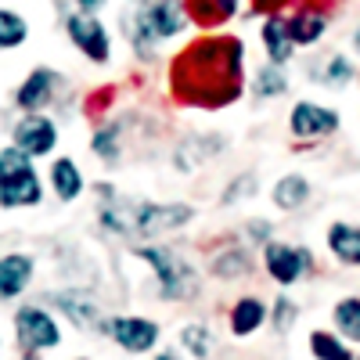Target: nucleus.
<instances>
[{"instance_id":"1","label":"nucleus","mask_w":360,"mask_h":360,"mask_svg":"<svg viewBox=\"0 0 360 360\" xmlns=\"http://www.w3.org/2000/svg\"><path fill=\"white\" fill-rule=\"evenodd\" d=\"M245 47L234 37L195 40L173 62V90L191 105H227L242 94Z\"/></svg>"},{"instance_id":"2","label":"nucleus","mask_w":360,"mask_h":360,"mask_svg":"<svg viewBox=\"0 0 360 360\" xmlns=\"http://www.w3.org/2000/svg\"><path fill=\"white\" fill-rule=\"evenodd\" d=\"M191 220L188 205H155V202H127L115 198L101 205V224L123 238H152L176 231Z\"/></svg>"},{"instance_id":"3","label":"nucleus","mask_w":360,"mask_h":360,"mask_svg":"<svg viewBox=\"0 0 360 360\" xmlns=\"http://www.w3.org/2000/svg\"><path fill=\"white\" fill-rule=\"evenodd\" d=\"M188 11L184 0H144L130 18V37H134V51L137 54H152V47L159 40H173L184 33L188 25Z\"/></svg>"},{"instance_id":"4","label":"nucleus","mask_w":360,"mask_h":360,"mask_svg":"<svg viewBox=\"0 0 360 360\" xmlns=\"http://www.w3.org/2000/svg\"><path fill=\"white\" fill-rule=\"evenodd\" d=\"M40 195V176L22 148L0 152V205H37Z\"/></svg>"},{"instance_id":"5","label":"nucleus","mask_w":360,"mask_h":360,"mask_svg":"<svg viewBox=\"0 0 360 360\" xmlns=\"http://www.w3.org/2000/svg\"><path fill=\"white\" fill-rule=\"evenodd\" d=\"M137 256L144 263H152V270L159 274V292L166 299H184L195 292V274H191V266L173 256L169 249H137Z\"/></svg>"},{"instance_id":"6","label":"nucleus","mask_w":360,"mask_h":360,"mask_svg":"<svg viewBox=\"0 0 360 360\" xmlns=\"http://www.w3.org/2000/svg\"><path fill=\"white\" fill-rule=\"evenodd\" d=\"M65 33L76 44L79 54H86L90 62H108L112 54V40H108V29L94 11H76L65 18Z\"/></svg>"},{"instance_id":"7","label":"nucleus","mask_w":360,"mask_h":360,"mask_svg":"<svg viewBox=\"0 0 360 360\" xmlns=\"http://www.w3.org/2000/svg\"><path fill=\"white\" fill-rule=\"evenodd\" d=\"M15 332H18V342L25 349H51L62 342V332L58 324L51 321V314H44L40 307H22L15 314Z\"/></svg>"},{"instance_id":"8","label":"nucleus","mask_w":360,"mask_h":360,"mask_svg":"<svg viewBox=\"0 0 360 360\" xmlns=\"http://www.w3.org/2000/svg\"><path fill=\"white\" fill-rule=\"evenodd\" d=\"M58 141V130L47 115H37V112H29L22 123L15 127V148H22V152L33 159V155H47L51 148Z\"/></svg>"},{"instance_id":"9","label":"nucleus","mask_w":360,"mask_h":360,"mask_svg":"<svg viewBox=\"0 0 360 360\" xmlns=\"http://www.w3.org/2000/svg\"><path fill=\"white\" fill-rule=\"evenodd\" d=\"M108 335L130 353H148L159 342V328L155 321H144V317H115L108 324Z\"/></svg>"},{"instance_id":"10","label":"nucleus","mask_w":360,"mask_h":360,"mask_svg":"<svg viewBox=\"0 0 360 360\" xmlns=\"http://www.w3.org/2000/svg\"><path fill=\"white\" fill-rule=\"evenodd\" d=\"M263 259H266V274L274 278L278 285L299 281V278H303V270H307V263H310L307 252H299L295 245H281V242H270Z\"/></svg>"},{"instance_id":"11","label":"nucleus","mask_w":360,"mask_h":360,"mask_svg":"<svg viewBox=\"0 0 360 360\" xmlns=\"http://www.w3.org/2000/svg\"><path fill=\"white\" fill-rule=\"evenodd\" d=\"M339 130V115L332 108H321L310 101H299L292 108V134L295 137H328Z\"/></svg>"},{"instance_id":"12","label":"nucleus","mask_w":360,"mask_h":360,"mask_svg":"<svg viewBox=\"0 0 360 360\" xmlns=\"http://www.w3.org/2000/svg\"><path fill=\"white\" fill-rule=\"evenodd\" d=\"M29 281H33V259L22 256V252L0 256V299L22 295Z\"/></svg>"},{"instance_id":"13","label":"nucleus","mask_w":360,"mask_h":360,"mask_svg":"<svg viewBox=\"0 0 360 360\" xmlns=\"http://www.w3.org/2000/svg\"><path fill=\"white\" fill-rule=\"evenodd\" d=\"M285 22H288L292 44H299V47L317 44L324 37V29H328V15L321 8H299L295 15H285Z\"/></svg>"},{"instance_id":"14","label":"nucleus","mask_w":360,"mask_h":360,"mask_svg":"<svg viewBox=\"0 0 360 360\" xmlns=\"http://www.w3.org/2000/svg\"><path fill=\"white\" fill-rule=\"evenodd\" d=\"M238 4L242 0H184V11L191 22H198L205 29H217L238 15Z\"/></svg>"},{"instance_id":"15","label":"nucleus","mask_w":360,"mask_h":360,"mask_svg":"<svg viewBox=\"0 0 360 360\" xmlns=\"http://www.w3.org/2000/svg\"><path fill=\"white\" fill-rule=\"evenodd\" d=\"M54 98V72L51 69H33V72H29V79L18 86V105L25 108V112H37V108H44L47 101Z\"/></svg>"},{"instance_id":"16","label":"nucleus","mask_w":360,"mask_h":360,"mask_svg":"<svg viewBox=\"0 0 360 360\" xmlns=\"http://www.w3.org/2000/svg\"><path fill=\"white\" fill-rule=\"evenodd\" d=\"M263 47H266V58L274 65H285L292 58V37H288V22L285 15H266L263 18Z\"/></svg>"},{"instance_id":"17","label":"nucleus","mask_w":360,"mask_h":360,"mask_svg":"<svg viewBox=\"0 0 360 360\" xmlns=\"http://www.w3.org/2000/svg\"><path fill=\"white\" fill-rule=\"evenodd\" d=\"M263 317H266V310H263L259 299H252V295L238 299L234 310H231V332L234 335H252L256 328L263 324Z\"/></svg>"},{"instance_id":"18","label":"nucleus","mask_w":360,"mask_h":360,"mask_svg":"<svg viewBox=\"0 0 360 360\" xmlns=\"http://www.w3.org/2000/svg\"><path fill=\"white\" fill-rule=\"evenodd\" d=\"M328 245H332V252L342 259V263H360V227L353 224H335L332 231H328Z\"/></svg>"},{"instance_id":"19","label":"nucleus","mask_w":360,"mask_h":360,"mask_svg":"<svg viewBox=\"0 0 360 360\" xmlns=\"http://www.w3.org/2000/svg\"><path fill=\"white\" fill-rule=\"evenodd\" d=\"M51 184H54V191H58V198H62V202H72V198L83 191V176H79L76 162H72V159H54V166H51Z\"/></svg>"},{"instance_id":"20","label":"nucleus","mask_w":360,"mask_h":360,"mask_svg":"<svg viewBox=\"0 0 360 360\" xmlns=\"http://www.w3.org/2000/svg\"><path fill=\"white\" fill-rule=\"evenodd\" d=\"M58 307H62L69 317H72V324H79V328H86V324H98V307L90 303L86 295H76V292H62L54 299Z\"/></svg>"},{"instance_id":"21","label":"nucleus","mask_w":360,"mask_h":360,"mask_svg":"<svg viewBox=\"0 0 360 360\" xmlns=\"http://www.w3.org/2000/svg\"><path fill=\"white\" fill-rule=\"evenodd\" d=\"M25 37H29L25 18H22L18 11H11V8H0V51L18 47Z\"/></svg>"},{"instance_id":"22","label":"nucleus","mask_w":360,"mask_h":360,"mask_svg":"<svg viewBox=\"0 0 360 360\" xmlns=\"http://www.w3.org/2000/svg\"><path fill=\"white\" fill-rule=\"evenodd\" d=\"M310 195V184L303 176H281L278 180V188H274V202L278 209H295V205H303Z\"/></svg>"},{"instance_id":"23","label":"nucleus","mask_w":360,"mask_h":360,"mask_svg":"<svg viewBox=\"0 0 360 360\" xmlns=\"http://www.w3.org/2000/svg\"><path fill=\"white\" fill-rule=\"evenodd\" d=\"M310 349H314L317 360H353L349 349H346L332 332H314V335H310Z\"/></svg>"},{"instance_id":"24","label":"nucleus","mask_w":360,"mask_h":360,"mask_svg":"<svg viewBox=\"0 0 360 360\" xmlns=\"http://www.w3.org/2000/svg\"><path fill=\"white\" fill-rule=\"evenodd\" d=\"M335 324L346 332L349 342H360V299H342L335 307Z\"/></svg>"},{"instance_id":"25","label":"nucleus","mask_w":360,"mask_h":360,"mask_svg":"<svg viewBox=\"0 0 360 360\" xmlns=\"http://www.w3.org/2000/svg\"><path fill=\"white\" fill-rule=\"evenodd\" d=\"M324 86H346L353 79V65H349V58L346 54H335V58H328V65L321 72H314Z\"/></svg>"},{"instance_id":"26","label":"nucleus","mask_w":360,"mask_h":360,"mask_svg":"<svg viewBox=\"0 0 360 360\" xmlns=\"http://www.w3.org/2000/svg\"><path fill=\"white\" fill-rule=\"evenodd\" d=\"M281 90H288V79L278 72L274 62H270L266 69H259V76H256V94L259 98H274V94H281Z\"/></svg>"},{"instance_id":"27","label":"nucleus","mask_w":360,"mask_h":360,"mask_svg":"<svg viewBox=\"0 0 360 360\" xmlns=\"http://www.w3.org/2000/svg\"><path fill=\"white\" fill-rule=\"evenodd\" d=\"M180 339H184V346H188L198 360H205V356H209V346H213V339H209V328H202V324H188L184 332H180Z\"/></svg>"},{"instance_id":"28","label":"nucleus","mask_w":360,"mask_h":360,"mask_svg":"<svg viewBox=\"0 0 360 360\" xmlns=\"http://www.w3.org/2000/svg\"><path fill=\"white\" fill-rule=\"evenodd\" d=\"M245 266H249V263H245L242 252H231V256H224V259L217 263V274H220V278H238Z\"/></svg>"},{"instance_id":"29","label":"nucleus","mask_w":360,"mask_h":360,"mask_svg":"<svg viewBox=\"0 0 360 360\" xmlns=\"http://www.w3.org/2000/svg\"><path fill=\"white\" fill-rule=\"evenodd\" d=\"M115 137H119L115 130H101V134L94 137V152H98L101 159H115V148H119Z\"/></svg>"},{"instance_id":"30","label":"nucleus","mask_w":360,"mask_h":360,"mask_svg":"<svg viewBox=\"0 0 360 360\" xmlns=\"http://www.w3.org/2000/svg\"><path fill=\"white\" fill-rule=\"evenodd\" d=\"M295 321V307L288 303V299H278V317H274V324H278V332H285V328Z\"/></svg>"},{"instance_id":"31","label":"nucleus","mask_w":360,"mask_h":360,"mask_svg":"<svg viewBox=\"0 0 360 360\" xmlns=\"http://www.w3.org/2000/svg\"><path fill=\"white\" fill-rule=\"evenodd\" d=\"M285 8H288V0H252L256 15H281Z\"/></svg>"},{"instance_id":"32","label":"nucleus","mask_w":360,"mask_h":360,"mask_svg":"<svg viewBox=\"0 0 360 360\" xmlns=\"http://www.w3.org/2000/svg\"><path fill=\"white\" fill-rule=\"evenodd\" d=\"M249 184H252V176H242V180H238V184H234V191H227V195H224V202H234V198L249 195Z\"/></svg>"},{"instance_id":"33","label":"nucleus","mask_w":360,"mask_h":360,"mask_svg":"<svg viewBox=\"0 0 360 360\" xmlns=\"http://www.w3.org/2000/svg\"><path fill=\"white\" fill-rule=\"evenodd\" d=\"M101 4H105V0H76V8H79V11H98Z\"/></svg>"},{"instance_id":"34","label":"nucleus","mask_w":360,"mask_h":360,"mask_svg":"<svg viewBox=\"0 0 360 360\" xmlns=\"http://www.w3.org/2000/svg\"><path fill=\"white\" fill-rule=\"evenodd\" d=\"M353 47H356V54H360V29H356V33H353Z\"/></svg>"},{"instance_id":"35","label":"nucleus","mask_w":360,"mask_h":360,"mask_svg":"<svg viewBox=\"0 0 360 360\" xmlns=\"http://www.w3.org/2000/svg\"><path fill=\"white\" fill-rule=\"evenodd\" d=\"M155 360H176V356H173V353H162V356H155Z\"/></svg>"},{"instance_id":"36","label":"nucleus","mask_w":360,"mask_h":360,"mask_svg":"<svg viewBox=\"0 0 360 360\" xmlns=\"http://www.w3.org/2000/svg\"><path fill=\"white\" fill-rule=\"evenodd\" d=\"M356 360H360V356H356Z\"/></svg>"}]
</instances>
